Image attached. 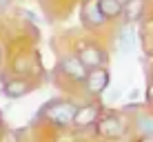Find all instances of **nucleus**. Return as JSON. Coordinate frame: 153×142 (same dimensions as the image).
Returning <instances> with one entry per match:
<instances>
[{"label":"nucleus","instance_id":"4468645a","mask_svg":"<svg viewBox=\"0 0 153 142\" xmlns=\"http://www.w3.org/2000/svg\"><path fill=\"white\" fill-rule=\"evenodd\" d=\"M9 4V0H0V11H4V7Z\"/></svg>","mask_w":153,"mask_h":142},{"label":"nucleus","instance_id":"6e6552de","mask_svg":"<svg viewBox=\"0 0 153 142\" xmlns=\"http://www.w3.org/2000/svg\"><path fill=\"white\" fill-rule=\"evenodd\" d=\"M80 58H82V62L87 67H93V69H96V67H100L104 62V54L100 49H93V47H89V49H84L82 54H80Z\"/></svg>","mask_w":153,"mask_h":142},{"label":"nucleus","instance_id":"ddd939ff","mask_svg":"<svg viewBox=\"0 0 153 142\" xmlns=\"http://www.w3.org/2000/svg\"><path fill=\"white\" fill-rule=\"evenodd\" d=\"M2 142H18V135H16V133H4Z\"/></svg>","mask_w":153,"mask_h":142},{"label":"nucleus","instance_id":"39448f33","mask_svg":"<svg viewBox=\"0 0 153 142\" xmlns=\"http://www.w3.org/2000/svg\"><path fill=\"white\" fill-rule=\"evenodd\" d=\"M124 131V127L120 124L118 118H113V115H109V118H102L98 122V133L104 135V138H115V135H120Z\"/></svg>","mask_w":153,"mask_h":142},{"label":"nucleus","instance_id":"423d86ee","mask_svg":"<svg viewBox=\"0 0 153 142\" xmlns=\"http://www.w3.org/2000/svg\"><path fill=\"white\" fill-rule=\"evenodd\" d=\"M98 111H100V107H96V104L80 107V111L76 113L73 124H78V127H89V124H93V122L98 120Z\"/></svg>","mask_w":153,"mask_h":142},{"label":"nucleus","instance_id":"9d476101","mask_svg":"<svg viewBox=\"0 0 153 142\" xmlns=\"http://www.w3.org/2000/svg\"><path fill=\"white\" fill-rule=\"evenodd\" d=\"M142 7H144V0H129L124 4V16L126 20H138L142 13Z\"/></svg>","mask_w":153,"mask_h":142},{"label":"nucleus","instance_id":"7ed1b4c3","mask_svg":"<svg viewBox=\"0 0 153 142\" xmlns=\"http://www.w3.org/2000/svg\"><path fill=\"white\" fill-rule=\"evenodd\" d=\"M62 71L67 73L73 80H87V65L82 62V58H76V56H69L62 60Z\"/></svg>","mask_w":153,"mask_h":142},{"label":"nucleus","instance_id":"9b49d317","mask_svg":"<svg viewBox=\"0 0 153 142\" xmlns=\"http://www.w3.org/2000/svg\"><path fill=\"white\" fill-rule=\"evenodd\" d=\"M133 42H135V38H133V31H131L129 27H126V29L122 31V36H120V45H122V49H124V51H129L131 47H133Z\"/></svg>","mask_w":153,"mask_h":142},{"label":"nucleus","instance_id":"f257e3e1","mask_svg":"<svg viewBox=\"0 0 153 142\" xmlns=\"http://www.w3.org/2000/svg\"><path fill=\"white\" fill-rule=\"evenodd\" d=\"M76 113H78V109L69 102H58V104H51L49 109H45V115L53 124H58V127H69V124H73Z\"/></svg>","mask_w":153,"mask_h":142},{"label":"nucleus","instance_id":"f8f14e48","mask_svg":"<svg viewBox=\"0 0 153 142\" xmlns=\"http://www.w3.org/2000/svg\"><path fill=\"white\" fill-rule=\"evenodd\" d=\"M140 124H142V131H144V135H153V118H149V115H142L140 118Z\"/></svg>","mask_w":153,"mask_h":142},{"label":"nucleus","instance_id":"1a4fd4ad","mask_svg":"<svg viewBox=\"0 0 153 142\" xmlns=\"http://www.w3.org/2000/svg\"><path fill=\"white\" fill-rule=\"evenodd\" d=\"M100 7H102V11H104L107 18H115V16H120L124 11L122 0H100Z\"/></svg>","mask_w":153,"mask_h":142},{"label":"nucleus","instance_id":"0eeeda50","mask_svg":"<svg viewBox=\"0 0 153 142\" xmlns=\"http://www.w3.org/2000/svg\"><path fill=\"white\" fill-rule=\"evenodd\" d=\"M2 93H4L7 98H11V100H13V98H22L25 93H29V85H27L25 80H11L7 87L2 89Z\"/></svg>","mask_w":153,"mask_h":142},{"label":"nucleus","instance_id":"f03ea898","mask_svg":"<svg viewBox=\"0 0 153 142\" xmlns=\"http://www.w3.org/2000/svg\"><path fill=\"white\" fill-rule=\"evenodd\" d=\"M82 18L89 27H100V25L107 22V16H104L102 7H100V0H84L82 4Z\"/></svg>","mask_w":153,"mask_h":142},{"label":"nucleus","instance_id":"20e7f679","mask_svg":"<svg viewBox=\"0 0 153 142\" xmlns=\"http://www.w3.org/2000/svg\"><path fill=\"white\" fill-rule=\"evenodd\" d=\"M87 89L91 93H102L104 89H107V85H109V73L104 71V69H93V71H89V76H87Z\"/></svg>","mask_w":153,"mask_h":142}]
</instances>
